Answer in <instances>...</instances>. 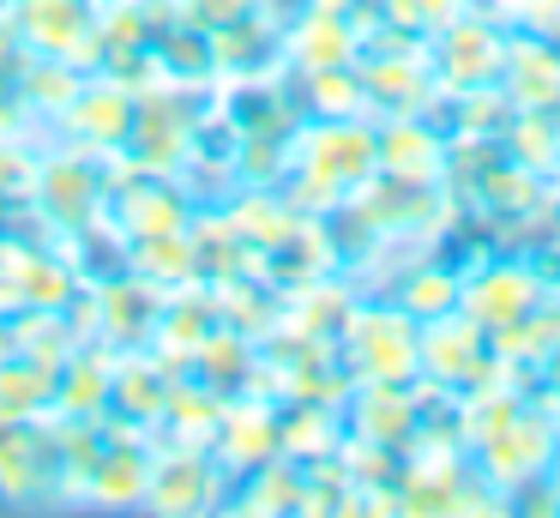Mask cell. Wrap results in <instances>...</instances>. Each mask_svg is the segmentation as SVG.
I'll return each instance as SVG.
<instances>
[{"instance_id":"obj_19","label":"cell","mask_w":560,"mask_h":518,"mask_svg":"<svg viewBox=\"0 0 560 518\" xmlns=\"http://www.w3.org/2000/svg\"><path fill=\"white\" fill-rule=\"evenodd\" d=\"M211 60H218V84L223 79H283V19L278 12H254L242 24L211 31Z\"/></svg>"},{"instance_id":"obj_14","label":"cell","mask_w":560,"mask_h":518,"mask_svg":"<svg viewBox=\"0 0 560 518\" xmlns=\"http://www.w3.org/2000/svg\"><path fill=\"white\" fill-rule=\"evenodd\" d=\"M362 60V24L355 12L307 0L302 12L283 19V67L290 72H326V67H355Z\"/></svg>"},{"instance_id":"obj_23","label":"cell","mask_w":560,"mask_h":518,"mask_svg":"<svg viewBox=\"0 0 560 518\" xmlns=\"http://www.w3.org/2000/svg\"><path fill=\"white\" fill-rule=\"evenodd\" d=\"M109 380H115V349L97 344V337H79V349L61 361L55 416H61V422H97V416H109Z\"/></svg>"},{"instance_id":"obj_16","label":"cell","mask_w":560,"mask_h":518,"mask_svg":"<svg viewBox=\"0 0 560 518\" xmlns=\"http://www.w3.org/2000/svg\"><path fill=\"white\" fill-rule=\"evenodd\" d=\"M283 452L278 434V398H230L211 428V458H218L230 476H247V470L271 464Z\"/></svg>"},{"instance_id":"obj_32","label":"cell","mask_w":560,"mask_h":518,"mask_svg":"<svg viewBox=\"0 0 560 518\" xmlns=\"http://www.w3.org/2000/svg\"><path fill=\"white\" fill-rule=\"evenodd\" d=\"M254 12H266V0H175V19L194 24V31H223V24H242L254 19Z\"/></svg>"},{"instance_id":"obj_29","label":"cell","mask_w":560,"mask_h":518,"mask_svg":"<svg viewBox=\"0 0 560 518\" xmlns=\"http://www.w3.org/2000/svg\"><path fill=\"white\" fill-rule=\"evenodd\" d=\"M290 91L302 103L307 120H343V115H368V91L355 67H326V72H290Z\"/></svg>"},{"instance_id":"obj_27","label":"cell","mask_w":560,"mask_h":518,"mask_svg":"<svg viewBox=\"0 0 560 518\" xmlns=\"http://www.w3.org/2000/svg\"><path fill=\"white\" fill-rule=\"evenodd\" d=\"M223 404H230V398H218L206 380H194V373H175L170 404H163L151 440H158V446H211V428H218Z\"/></svg>"},{"instance_id":"obj_26","label":"cell","mask_w":560,"mask_h":518,"mask_svg":"<svg viewBox=\"0 0 560 518\" xmlns=\"http://www.w3.org/2000/svg\"><path fill=\"white\" fill-rule=\"evenodd\" d=\"M230 506L235 513H314V470L278 452L271 464L235 476Z\"/></svg>"},{"instance_id":"obj_31","label":"cell","mask_w":560,"mask_h":518,"mask_svg":"<svg viewBox=\"0 0 560 518\" xmlns=\"http://www.w3.org/2000/svg\"><path fill=\"white\" fill-rule=\"evenodd\" d=\"M55 385H61V368L7 349L0 356V416H55Z\"/></svg>"},{"instance_id":"obj_3","label":"cell","mask_w":560,"mask_h":518,"mask_svg":"<svg viewBox=\"0 0 560 518\" xmlns=\"http://www.w3.org/2000/svg\"><path fill=\"white\" fill-rule=\"evenodd\" d=\"M103 205H109V163L49 139L37 187H31V199L19 211H31L49 235H85V229L103 223Z\"/></svg>"},{"instance_id":"obj_34","label":"cell","mask_w":560,"mask_h":518,"mask_svg":"<svg viewBox=\"0 0 560 518\" xmlns=\"http://www.w3.org/2000/svg\"><path fill=\"white\" fill-rule=\"evenodd\" d=\"M548 115H555V127H560V96H555V103H548Z\"/></svg>"},{"instance_id":"obj_8","label":"cell","mask_w":560,"mask_h":518,"mask_svg":"<svg viewBox=\"0 0 560 518\" xmlns=\"http://www.w3.org/2000/svg\"><path fill=\"white\" fill-rule=\"evenodd\" d=\"M133 115H139V96L127 91V84L103 79V72H85V84L73 91V103L49 120V139L55 145H73V151H85V157H103V163H115V157L127 151Z\"/></svg>"},{"instance_id":"obj_6","label":"cell","mask_w":560,"mask_h":518,"mask_svg":"<svg viewBox=\"0 0 560 518\" xmlns=\"http://www.w3.org/2000/svg\"><path fill=\"white\" fill-rule=\"evenodd\" d=\"M548 296L542 272L524 248H488L464 265V296H458V313L476 320L482 332H500V325L524 320L536 301Z\"/></svg>"},{"instance_id":"obj_28","label":"cell","mask_w":560,"mask_h":518,"mask_svg":"<svg viewBox=\"0 0 560 518\" xmlns=\"http://www.w3.org/2000/svg\"><path fill=\"white\" fill-rule=\"evenodd\" d=\"M79 84H85V67H79V60L31 55L25 67H19V79H13V96H19V108H25L31 120H43V127H49V120L73 103Z\"/></svg>"},{"instance_id":"obj_18","label":"cell","mask_w":560,"mask_h":518,"mask_svg":"<svg viewBox=\"0 0 560 518\" xmlns=\"http://www.w3.org/2000/svg\"><path fill=\"white\" fill-rule=\"evenodd\" d=\"M343 428L355 440L392 446V452H410L416 446V380L410 385H386V380H355L343 398Z\"/></svg>"},{"instance_id":"obj_15","label":"cell","mask_w":560,"mask_h":518,"mask_svg":"<svg viewBox=\"0 0 560 518\" xmlns=\"http://www.w3.org/2000/svg\"><path fill=\"white\" fill-rule=\"evenodd\" d=\"M223 325V308H218V289L211 284H194V289H175V296H163L158 308V325H151L145 349L163 361V368L187 373L194 368V356L206 349V337Z\"/></svg>"},{"instance_id":"obj_22","label":"cell","mask_w":560,"mask_h":518,"mask_svg":"<svg viewBox=\"0 0 560 518\" xmlns=\"http://www.w3.org/2000/svg\"><path fill=\"white\" fill-rule=\"evenodd\" d=\"M121 272H133L145 289L158 296H175V289L206 284V260H199L194 229L182 235H145V241H121Z\"/></svg>"},{"instance_id":"obj_12","label":"cell","mask_w":560,"mask_h":518,"mask_svg":"<svg viewBox=\"0 0 560 518\" xmlns=\"http://www.w3.org/2000/svg\"><path fill=\"white\" fill-rule=\"evenodd\" d=\"M7 24L19 31V43L31 55L79 60L85 72L97 60V0H13Z\"/></svg>"},{"instance_id":"obj_21","label":"cell","mask_w":560,"mask_h":518,"mask_svg":"<svg viewBox=\"0 0 560 518\" xmlns=\"http://www.w3.org/2000/svg\"><path fill=\"white\" fill-rule=\"evenodd\" d=\"M175 368H163L145 344L139 349H115V380H109V416L133 422V428H158L163 404H170Z\"/></svg>"},{"instance_id":"obj_7","label":"cell","mask_w":560,"mask_h":518,"mask_svg":"<svg viewBox=\"0 0 560 518\" xmlns=\"http://www.w3.org/2000/svg\"><path fill=\"white\" fill-rule=\"evenodd\" d=\"M0 500L61 506V440L55 416H0Z\"/></svg>"},{"instance_id":"obj_13","label":"cell","mask_w":560,"mask_h":518,"mask_svg":"<svg viewBox=\"0 0 560 518\" xmlns=\"http://www.w3.org/2000/svg\"><path fill=\"white\" fill-rule=\"evenodd\" d=\"M368 91V115H440V84L428 67V43L422 48H386V55H362L355 60Z\"/></svg>"},{"instance_id":"obj_33","label":"cell","mask_w":560,"mask_h":518,"mask_svg":"<svg viewBox=\"0 0 560 518\" xmlns=\"http://www.w3.org/2000/svg\"><path fill=\"white\" fill-rule=\"evenodd\" d=\"M392 7V19H404L410 31H422V36H434L440 24H452L458 12H470L476 0H386Z\"/></svg>"},{"instance_id":"obj_5","label":"cell","mask_w":560,"mask_h":518,"mask_svg":"<svg viewBox=\"0 0 560 518\" xmlns=\"http://www.w3.org/2000/svg\"><path fill=\"white\" fill-rule=\"evenodd\" d=\"M506 43H512V24H500L488 7H470L452 24H440V31L428 36V67H434L440 103L458 96V91H476V84H500Z\"/></svg>"},{"instance_id":"obj_25","label":"cell","mask_w":560,"mask_h":518,"mask_svg":"<svg viewBox=\"0 0 560 518\" xmlns=\"http://www.w3.org/2000/svg\"><path fill=\"white\" fill-rule=\"evenodd\" d=\"M500 84H506V96L518 108H548L560 96V48L542 31H512Z\"/></svg>"},{"instance_id":"obj_24","label":"cell","mask_w":560,"mask_h":518,"mask_svg":"<svg viewBox=\"0 0 560 518\" xmlns=\"http://www.w3.org/2000/svg\"><path fill=\"white\" fill-rule=\"evenodd\" d=\"M278 434H283V458L295 464H331L343 452V410L338 404H314V398H278Z\"/></svg>"},{"instance_id":"obj_20","label":"cell","mask_w":560,"mask_h":518,"mask_svg":"<svg viewBox=\"0 0 560 518\" xmlns=\"http://www.w3.org/2000/svg\"><path fill=\"white\" fill-rule=\"evenodd\" d=\"M374 296H392L416 325H422V320H440V313H458L464 265L452 260L446 248H428V253H416V260H404L398 277H392L386 289H374Z\"/></svg>"},{"instance_id":"obj_1","label":"cell","mask_w":560,"mask_h":518,"mask_svg":"<svg viewBox=\"0 0 560 518\" xmlns=\"http://www.w3.org/2000/svg\"><path fill=\"white\" fill-rule=\"evenodd\" d=\"M380 175V133L374 115H343V120H302L290 139V169L283 193L307 217H326L350 205L368 181Z\"/></svg>"},{"instance_id":"obj_10","label":"cell","mask_w":560,"mask_h":518,"mask_svg":"<svg viewBox=\"0 0 560 518\" xmlns=\"http://www.w3.org/2000/svg\"><path fill=\"white\" fill-rule=\"evenodd\" d=\"M235 476L211 458V446H158L151 452V488H145V513H218L230 506Z\"/></svg>"},{"instance_id":"obj_9","label":"cell","mask_w":560,"mask_h":518,"mask_svg":"<svg viewBox=\"0 0 560 518\" xmlns=\"http://www.w3.org/2000/svg\"><path fill=\"white\" fill-rule=\"evenodd\" d=\"M158 308H163V296L145 289L133 272H103L73 301V325H79V337H97L109 349H139L151 337V325H158Z\"/></svg>"},{"instance_id":"obj_2","label":"cell","mask_w":560,"mask_h":518,"mask_svg":"<svg viewBox=\"0 0 560 518\" xmlns=\"http://www.w3.org/2000/svg\"><path fill=\"white\" fill-rule=\"evenodd\" d=\"M338 356H343V368H350V380L410 385V380H422V325H416L392 296H374V289H368L362 308L350 313V325L338 332Z\"/></svg>"},{"instance_id":"obj_11","label":"cell","mask_w":560,"mask_h":518,"mask_svg":"<svg viewBox=\"0 0 560 518\" xmlns=\"http://www.w3.org/2000/svg\"><path fill=\"white\" fill-rule=\"evenodd\" d=\"M494 373H506V361L494 356L488 332L464 313H440V320H422V380L440 385V392L464 398L476 385H488Z\"/></svg>"},{"instance_id":"obj_17","label":"cell","mask_w":560,"mask_h":518,"mask_svg":"<svg viewBox=\"0 0 560 518\" xmlns=\"http://www.w3.org/2000/svg\"><path fill=\"white\" fill-rule=\"evenodd\" d=\"M374 133H380V175L446 181L452 133L440 115H386V120H374Z\"/></svg>"},{"instance_id":"obj_30","label":"cell","mask_w":560,"mask_h":518,"mask_svg":"<svg viewBox=\"0 0 560 518\" xmlns=\"http://www.w3.org/2000/svg\"><path fill=\"white\" fill-rule=\"evenodd\" d=\"M500 151L512 163H524L530 175L560 181V127L548 108H512V120L500 127Z\"/></svg>"},{"instance_id":"obj_4","label":"cell","mask_w":560,"mask_h":518,"mask_svg":"<svg viewBox=\"0 0 560 518\" xmlns=\"http://www.w3.org/2000/svg\"><path fill=\"white\" fill-rule=\"evenodd\" d=\"M151 452H158V440H151L145 428L109 416V434H103V446L91 452V464L67 482V500L61 506L139 513V506H145V488H151Z\"/></svg>"}]
</instances>
